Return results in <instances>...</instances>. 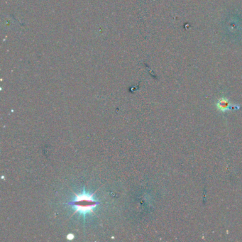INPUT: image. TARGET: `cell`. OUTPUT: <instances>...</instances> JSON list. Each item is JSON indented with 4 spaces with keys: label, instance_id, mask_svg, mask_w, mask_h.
<instances>
[{
    "label": "cell",
    "instance_id": "obj_1",
    "mask_svg": "<svg viewBox=\"0 0 242 242\" xmlns=\"http://www.w3.org/2000/svg\"><path fill=\"white\" fill-rule=\"evenodd\" d=\"M98 204L99 202L94 199L93 194L87 193L85 191L81 194H76L75 199L69 202V204L76 210V212H79L84 217L87 214L92 213Z\"/></svg>",
    "mask_w": 242,
    "mask_h": 242
},
{
    "label": "cell",
    "instance_id": "obj_3",
    "mask_svg": "<svg viewBox=\"0 0 242 242\" xmlns=\"http://www.w3.org/2000/svg\"><path fill=\"white\" fill-rule=\"evenodd\" d=\"M67 238H68V240H72L74 239V235L72 234H70L68 235V237H67Z\"/></svg>",
    "mask_w": 242,
    "mask_h": 242
},
{
    "label": "cell",
    "instance_id": "obj_2",
    "mask_svg": "<svg viewBox=\"0 0 242 242\" xmlns=\"http://www.w3.org/2000/svg\"><path fill=\"white\" fill-rule=\"evenodd\" d=\"M216 107L221 112H227L229 111L238 110L240 109V106L238 104H232L226 97H222L216 103Z\"/></svg>",
    "mask_w": 242,
    "mask_h": 242
}]
</instances>
